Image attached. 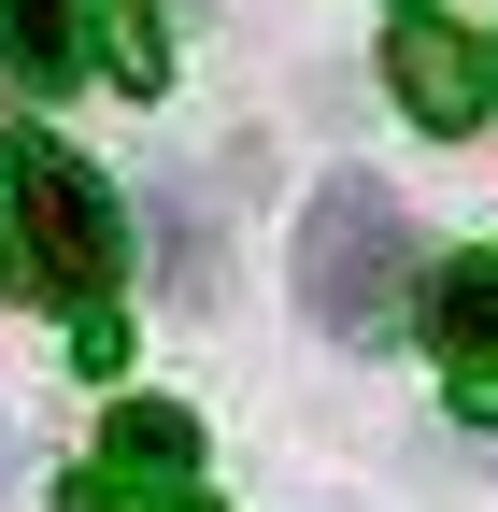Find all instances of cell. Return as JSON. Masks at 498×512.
<instances>
[{"instance_id": "6da1fadb", "label": "cell", "mask_w": 498, "mask_h": 512, "mask_svg": "<svg viewBox=\"0 0 498 512\" xmlns=\"http://www.w3.org/2000/svg\"><path fill=\"white\" fill-rule=\"evenodd\" d=\"M413 271H427L413 214L370 171H328L314 214H299V313H314L328 342H385L399 313H413Z\"/></svg>"}, {"instance_id": "7a4b0ae2", "label": "cell", "mask_w": 498, "mask_h": 512, "mask_svg": "<svg viewBox=\"0 0 498 512\" xmlns=\"http://www.w3.org/2000/svg\"><path fill=\"white\" fill-rule=\"evenodd\" d=\"M0 200H15V271L29 299L57 313H100L114 271H129V214H114V185L72 157V143H15L0 157Z\"/></svg>"}, {"instance_id": "3957f363", "label": "cell", "mask_w": 498, "mask_h": 512, "mask_svg": "<svg viewBox=\"0 0 498 512\" xmlns=\"http://www.w3.org/2000/svg\"><path fill=\"white\" fill-rule=\"evenodd\" d=\"M57 512H214L200 427H185L171 399H129V413H114V441H100V470L57 484Z\"/></svg>"}, {"instance_id": "277c9868", "label": "cell", "mask_w": 498, "mask_h": 512, "mask_svg": "<svg viewBox=\"0 0 498 512\" xmlns=\"http://www.w3.org/2000/svg\"><path fill=\"white\" fill-rule=\"evenodd\" d=\"M385 86H399L413 128H442V143H470V128H484V57H470L442 15H427V0L385 29Z\"/></svg>"}, {"instance_id": "5b68a950", "label": "cell", "mask_w": 498, "mask_h": 512, "mask_svg": "<svg viewBox=\"0 0 498 512\" xmlns=\"http://www.w3.org/2000/svg\"><path fill=\"white\" fill-rule=\"evenodd\" d=\"M427 342L456 370V413L498 427V256H456V271L427 285Z\"/></svg>"}, {"instance_id": "8992f818", "label": "cell", "mask_w": 498, "mask_h": 512, "mask_svg": "<svg viewBox=\"0 0 498 512\" xmlns=\"http://www.w3.org/2000/svg\"><path fill=\"white\" fill-rule=\"evenodd\" d=\"M0 57H15V86H72L86 72V15L72 0H0Z\"/></svg>"}, {"instance_id": "52a82bcc", "label": "cell", "mask_w": 498, "mask_h": 512, "mask_svg": "<svg viewBox=\"0 0 498 512\" xmlns=\"http://www.w3.org/2000/svg\"><path fill=\"white\" fill-rule=\"evenodd\" d=\"M72 15L100 29V72L129 86V100H157V86H171V29H157V0H72Z\"/></svg>"}]
</instances>
